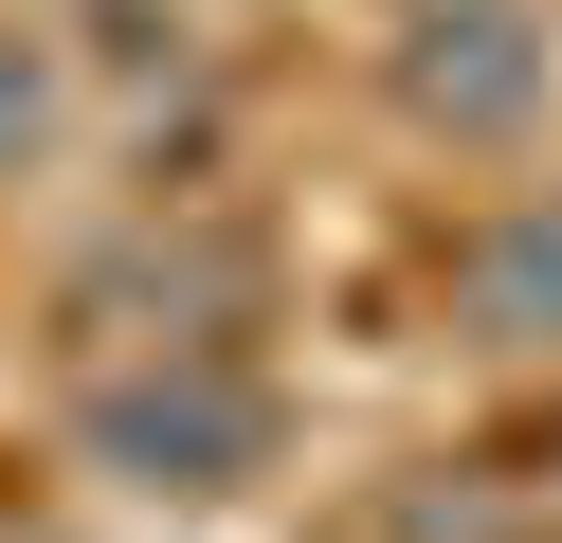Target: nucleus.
Returning <instances> with one entry per match:
<instances>
[{
    "label": "nucleus",
    "mask_w": 562,
    "mask_h": 543,
    "mask_svg": "<svg viewBox=\"0 0 562 543\" xmlns=\"http://www.w3.org/2000/svg\"><path fill=\"white\" fill-rule=\"evenodd\" d=\"M74 453L110 471L127 507H218V489H255V471H272V381L164 344V362H127V381L74 398Z\"/></svg>",
    "instance_id": "nucleus-1"
},
{
    "label": "nucleus",
    "mask_w": 562,
    "mask_h": 543,
    "mask_svg": "<svg viewBox=\"0 0 562 543\" xmlns=\"http://www.w3.org/2000/svg\"><path fill=\"white\" fill-rule=\"evenodd\" d=\"M381 72H400V109L436 145H526L562 109V36L526 0H400V55Z\"/></svg>",
    "instance_id": "nucleus-2"
},
{
    "label": "nucleus",
    "mask_w": 562,
    "mask_h": 543,
    "mask_svg": "<svg viewBox=\"0 0 562 543\" xmlns=\"http://www.w3.org/2000/svg\"><path fill=\"white\" fill-rule=\"evenodd\" d=\"M453 326L472 344H562V181H526V200H490L472 236H453Z\"/></svg>",
    "instance_id": "nucleus-3"
},
{
    "label": "nucleus",
    "mask_w": 562,
    "mask_h": 543,
    "mask_svg": "<svg viewBox=\"0 0 562 543\" xmlns=\"http://www.w3.org/2000/svg\"><path fill=\"white\" fill-rule=\"evenodd\" d=\"M37 127H55V72L19 55V36H0V145H37Z\"/></svg>",
    "instance_id": "nucleus-4"
},
{
    "label": "nucleus",
    "mask_w": 562,
    "mask_h": 543,
    "mask_svg": "<svg viewBox=\"0 0 562 543\" xmlns=\"http://www.w3.org/2000/svg\"><path fill=\"white\" fill-rule=\"evenodd\" d=\"M37 543H55V525H37Z\"/></svg>",
    "instance_id": "nucleus-5"
}]
</instances>
